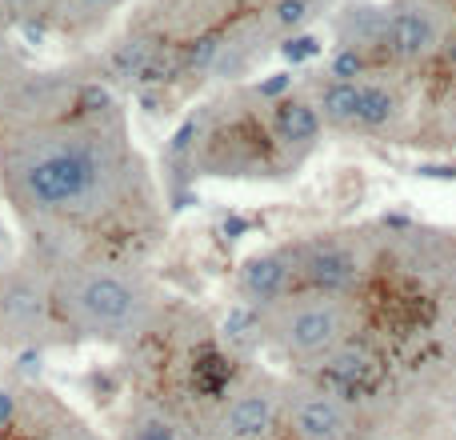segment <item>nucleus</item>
<instances>
[{
  "label": "nucleus",
  "instance_id": "nucleus-8",
  "mask_svg": "<svg viewBox=\"0 0 456 440\" xmlns=\"http://www.w3.org/2000/svg\"><path fill=\"white\" fill-rule=\"evenodd\" d=\"M69 345L53 300V265L16 257L0 265V348H56Z\"/></svg>",
  "mask_w": 456,
  "mask_h": 440
},
{
  "label": "nucleus",
  "instance_id": "nucleus-6",
  "mask_svg": "<svg viewBox=\"0 0 456 440\" xmlns=\"http://www.w3.org/2000/svg\"><path fill=\"white\" fill-rule=\"evenodd\" d=\"M380 409L372 393L329 385L321 377H292L281 440H377Z\"/></svg>",
  "mask_w": 456,
  "mask_h": 440
},
{
  "label": "nucleus",
  "instance_id": "nucleus-19",
  "mask_svg": "<svg viewBox=\"0 0 456 440\" xmlns=\"http://www.w3.org/2000/svg\"><path fill=\"white\" fill-rule=\"evenodd\" d=\"M0 440H20V436H0Z\"/></svg>",
  "mask_w": 456,
  "mask_h": 440
},
{
  "label": "nucleus",
  "instance_id": "nucleus-16",
  "mask_svg": "<svg viewBox=\"0 0 456 440\" xmlns=\"http://www.w3.org/2000/svg\"><path fill=\"white\" fill-rule=\"evenodd\" d=\"M20 69V61H16V48H12V37H8V29H0V77L4 72Z\"/></svg>",
  "mask_w": 456,
  "mask_h": 440
},
{
  "label": "nucleus",
  "instance_id": "nucleus-18",
  "mask_svg": "<svg viewBox=\"0 0 456 440\" xmlns=\"http://www.w3.org/2000/svg\"><path fill=\"white\" fill-rule=\"evenodd\" d=\"M456 268V265H452ZM452 300H456V273H452Z\"/></svg>",
  "mask_w": 456,
  "mask_h": 440
},
{
  "label": "nucleus",
  "instance_id": "nucleus-7",
  "mask_svg": "<svg viewBox=\"0 0 456 440\" xmlns=\"http://www.w3.org/2000/svg\"><path fill=\"white\" fill-rule=\"evenodd\" d=\"M456 40V0H385L377 40L380 69L425 77Z\"/></svg>",
  "mask_w": 456,
  "mask_h": 440
},
{
  "label": "nucleus",
  "instance_id": "nucleus-10",
  "mask_svg": "<svg viewBox=\"0 0 456 440\" xmlns=\"http://www.w3.org/2000/svg\"><path fill=\"white\" fill-rule=\"evenodd\" d=\"M300 289L324 292H364L372 273V240L353 228H329V232H308L292 240Z\"/></svg>",
  "mask_w": 456,
  "mask_h": 440
},
{
  "label": "nucleus",
  "instance_id": "nucleus-13",
  "mask_svg": "<svg viewBox=\"0 0 456 440\" xmlns=\"http://www.w3.org/2000/svg\"><path fill=\"white\" fill-rule=\"evenodd\" d=\"M112 440H205L200 428L165 396H136Z\"/></svg>",
  "mask_w": 456,
  "mask_h": 440
},
{
  "label": "nucleus",
  "instance_id": "nucleus-14",
  "mask_svg": "<svg viewBox=\"0 0 456 440\" xmlns=\"http://www.w3.org/2000/svg\"><path fill=\"white\" fill-rule=\"evenodd\" d=\"M133 0H40V29H53L61 37L85 40L101 32L120 8Z\"/></svg>",
  "mask_w": 456,
  "mask_h": 440
},
{
  "label": "nucleus",
  "instance_id": "nucleus-12",
  "mask_svg": "<svg viewBox=\"0 0 456 440\" xmlns=\"http://www.w3.org/2000/svg\"><path fill=\"white\" fill-rule=\"evenodd\" d=\"M8 436L20 440H112L101 428H93L85 417L61 404L45 388H20V412H16V428Z\"/></svg>",
  "mask_w": 456,
  "mask_h": 440
},
{
  "label": "nucleus",
  "instance_id": "nucleus-11",
  "mask_svg": "<svg viewBox=\"0 0 456 440\" xmlns=\"http://www.w3.org/2000/svg\"><path fill=\"white\" fill-rule=\"evenodd\" d=\"M297 289L300 276H297V257H292V240L248 252L232 273L236 300L244 308H252V313H265V308H273L276 300H284Z\"/></svg>",
  "mask_w": 456,
  "mask_h": 440
},
{
  "label": "nucleus",
  "instance_id": "nucleus-1",
  "mask_svg": "<svg viewBox=\"0 0 456 440\" xmlns=\"http://www.w3.org/2000/svg\"><path fill=\"white\" fill-rule=\"evenodd\" d=\"M0 200L48 265L141 260L165 228L157 176L96 64L0 77Z\"/></svg>",
  "mask_w": 456,
  "mask_h": 440
},
{
  "label": "nucleus",
  "instance_id": "nucleus-17",
  "mask_svg": "<svg viewBox=\"0 0 456 440\" xmlns=\"http://www.w3.org/2000/svg\"><path fill=\"white\" fill-rule=\"evenodd\" d=\"M0 29H8V16H4V0H0Z\"/></svg>",
  "mask_w": 456,
  "mask_h": 440
},
{
  "label": "nucleus",
  "instance_id": "nucleus-4",
  "mask_svg": "<svg viewBox=\"0 0 456 440\" xmlns=\"http://www.w3.org/2000/svg\"><path fill=\"white\" fill-rule=\"evenodd\" d=\"M260 316V345L292 369L316 372L337 348L364 332V292L297 289Z\"/></svg>",
  "mask_w": 456,
  "mask_h": 440
},
{
  "label": "nucleus",
  "instance_id": "nucleus-3",
  "mask_svg": "<svg viewBox=\"0 0 456 440\" xmlns=\"http://www.w3.org/2000/svg\"><path fill=\"white\" fill-rule=\"evenodd\" d=\"M53 300L69 345L125 348L157 332L165 292L141 260L80 257L53 265Z\"/></svg>",
  "mask_w": 456,
  "mask_h": 440
},
{
  "label": "nucleus",
  "instance_id": "nucleus-9",
  "mask_svg": "<svg viewBox=\"0 0 456 440\" xmlns=\"http://www.w3.org/2000/svg\"><path fill=\"white\" fill-rule=\"evenodd\" d=\"M284 404H289V377L252 369L224 388L208 425L205 440H281Z\"/></svg>",
  "mask_w": 456,
  "mask_h": 440
},
{
  "label": "nucleus",
  "instance_id": "nucleus-15",
  "mask_svg": "<svg viewBox=\"0 0 456 440\" xmlns=\"http://www.w3.org/2000/svg\"><path fill=\"white\" fill-rule=\"evenodd\" d=\"M420 133H425V136H436L441 144L456 149V72H452L449 88H444V93L436 96L433 104H428V120L420 125Z\"/></svg>",
  "mask_w": 456,
  "mask_h": 440
},
{
  "label": "nucleus",
  "instance_id": "nucleus-2",
  "mask_svg": "<svg viewBox=\"0 0 456 440\" xmlns=\"http://www.w3.org/2000/svg\"><path fill=\"white\" fill-rule=\"evenodd\" d=\"M324 125L305 85L244 80L205 101L173 141L189 181L281 184L321 152Z\"/></svg>",
  "mask_w": 456,
  "mask_h": 440
},
{
  "label": "nucleus",
  "instance_id": "nucleus-5",
  "mask_svg": "<svg viewBox=\"0 0 456 440\" xmlns=\"http://www.w3.org/2000/svg\"><path fill=\"white\" fill-rule=\"evenodd\" d=\"M321 112L324 133L337 136H369V141H388L404 136L417 120V77H404L393 69H377L364 77H329L313 72L300 80Z\"/></svg>",
  "mask_w": 456,
  "mask_h": 440
}]
</instances>
